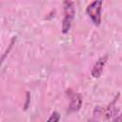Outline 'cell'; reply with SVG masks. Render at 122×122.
<instances>
[{
    "mask_svg": "<svg viewBox=\"0 0 122 122\" xmlns=\"http://www.w3.org/2000/svg\"><path fill=\"white\" fill-rule=\"evenodd\" d=\"M60 120V114L58 112H53L51 116L48 118V120L46 122H59Z\"/></svg>",
    "mask_w": 122,
    "mask_h": 122,
    "instance_id": "8992f818",
    "label": "cell"
},
{
    "mask_svg": "<svg viewBox=\"0 0 122 122\" xmlns=\"http://www.w3.org/2000/svg\"><path fill=\"white\" fill-rule=\"evenodd\" d=\"M67 93L69 94L70 97V106H69V112H77L80 110L81 105H82V96L80 93L72 92L71 89L67 90Z\"/></svg>",
    "mask_w": 122,
    "mask_h": 122,
    "instance_id": "3957f363",
    "label": "cell"
},
{
    "mask_svg": "<svg viewBox=\"0 0 122 122\" xmlns=\"http://www.w3.org/2000/svg\"><path fill=\"white\" fill-rule=\"evenodd\" d=\"M102 116L105 117L104 109L97 107L93 112V116L89 120V122H102Z\"/></svg>",
    "mask_w": 122,
    "mask_h": 122,
    "instance_id": "5b68a950",
    "label": "cell"
},
{
    "mask_svg": "<svg viewBox=\"0 0 122 122\" xmlns=\"http://www.w3.org/2000/svg\"><path fill=\"white\" fill-rule=\"evenodd\" d=\"M108 58H109L108 54H105V55H103L102 57H100V58L94 63V65L92 66V71H91V73H92V75L94 78H98V77L102 74L103 69H104V67H105V65H106V63H107V61H108Z\"/></svg>",
    "mask_w": 122,
    "mask_h": 122,
    "instance_id": "277c9868",
    "label": "cell"
},
{
    "mask_svg": "<svg viewBox=\"0 0 122 122\" xmlns=\"http://www.w3.org/2000/svg\"><path fill=\"white\" fill-rule=\"evenodd\" d=\"M102 4L103 2L100 0L93 1L90 3L86 9V12L92 21L95 26H99L101 24V11H102Z\"/></svg>",
    "mask_w": 122,
    "mask_h": 122,
    "instance_id": "7a4b0ae2",
    "label": "cell"
},
{
    "mask_svg": "<svg viewBox=\"0 0 122 122\" xmlns=\"http://www.w3.org/2000/svg\"><path fill=\"white\" fill-rule=\"evenodd\" d=\"M63 6H64V18L62 21V32L66 34L71 30V23L75 14V6L73 1H64Z\"/></svg>",
    "mask_w": 122,
    "mask_h": 122,
    "instance_id": "6da1fadb",
    "label": "cell"
},
{
    "mask_svg": "<svg viewBox=\"0 0 122 122\" xmlns=\"http://www.w3.org/2000/svg\"><path fill=\"white\" fill-rule=\"evenodd\" d=\"M112 122H121V116L118 115L116 118H114V120H113Z\"/></svg>",
    "mask_w": 122,
    "mask_h": 122,
    "instance_id": "ba28073f",
    "label": "cell"
},
{
    "mask_svg": "<svg viewBox=\"0 0 122 122\" xmlns=\"http://www.w3.org/2000/svg\"><path fill=\"white\" fill-rule=\"evenodd\" d=\"M15 40H16V37H12V40H11V42H10V44L9 45V46H10V47H9V49H8V50L6 51V52L4 53V55H3V56L1 57V59H0V65H1V63H2V61H3L4 59H5V57H6V55H7V54H8L9 52H10V49H11V47H12V45H13V43H14V41H15Z\"/></svg>",
    "mask_w": 122,
    "mask_h": 122,
    "instance_id": "52a82bcc",
    "label": "cell"
}]
</instances>
